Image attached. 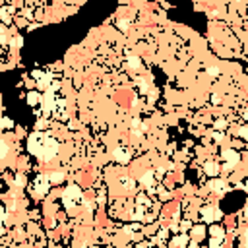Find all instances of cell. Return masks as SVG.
Wrapping results in <instances>:
<instances>
[{"mask_svg": "<svg viewBox=\"0 0 248 248\" xmlns=\"http://www.w3.org/2000/svg\"><path fill=\"white\" fill-rule=\"evenodd\" d=\"M35 76H39V85L45 89V87H48V83H51V76L48 74H35Z\"/></svg>", "mask_w": 248, "mask_h": 248, "instance_id": "cell-8", "label": "cell"}, {"mask_svg": "<svg viewBox=\"0 0 248 248\" xmlns=\"http://www.w3.org/2000/svg\"><path fill=\"white\" fill-rule=\"evenodd\" d=\"M120 182H122V184H126V188H132V186H130V184H132V182H130V178H122Z\"/></svg>", "mask_w": 248, "mask_h": 248, "instance_id": "cell-15", "label": "cell"}, {"mask_svg": "<svg viewBox=\"0 0 248 248\" xmlns=\"http://www.w3.org/2000/svg\"><path fill=\"white\" fill-rule=\"evenodd\" d=\"M211 215H213V211H211L209 207H206V209H204V219H206V221H211V219H213Z\"/></svg>", "mask_w": 248, "mask_h": 248, "instance_id": "cell-12", "label": "cell"}, {"mask_svg": "<svg viewBox=\"0 0 248 248\" xmlns=\"http://www.w3.org/2000/svg\"><path fill=\"white\" fill-rule=\"evenodd\" d=\"M118 27L126 31V27H128V22H126V19H120V22H118Z\"/></svg>", "mask_w": 248, "mask_h": 248, "instance_id": "cell-13", "label": "cell"}, {"mask_svg": "<svg viewBox=\"0 0 248 248\" xmlns=\"http://www.w3.org/2000/svg\"><path fill=\"white\" fill-rule=\"evenodd\" d=\"M244 242H248V229L244 231Z\"/></svg>", "mask_w": 248, "mask_h": 248, "instance_id": "cell-19", "label": "cell"}, {"mask_svg": "<svg viewBox=\"0 0 248 248\" xmlns=\"http://www.w3.org/2000/svg\"><path fill=\"white\" fill-rule=\"evenodd\" d=\"M37 101V95H29V103H35Z\"/></svg>", "mask_w": 248, "mask_h": 248, "instance_id": "cell-18", "label": "cell"}, {"mask_svg": "<svg viewBox=\"0 0 248 248\" xmlns=\"http://www.w3.org/2000/svg\"><path fill=\"white\" fill-rule=\"evenodd\" d=\"M12 43H14V45H22V37H14V39H12Z\"/></svg>", "mask_w": 248, "mask_h": 248, "instance_id": "cell-16", "label": "cell"}, {"mask_svg": "<svg viewBox=\"0 0 248 248\" xmlns=\"http://www.w3.org/2000/svg\"><path fill=\"white\" fill-rule=\"evenodd\" d=\"M223 157H225V159L229 161V165H231V163H233V165H237V163H238V155H237V153L233 151V149H225V153H223Z\"/></svg>", "mask_w": 248, "mask_h": 248, "instance_id": "cell-6", "label": "cell"}, {"mask_svg": "<svg viewBox=\"0 0 248 248\" xmlns=\"http://www.w3.org/2000/svg\"><path fill=\"white\" fill-rule=\"evenodd\" d=\"M35 190H37L39 194H47V190H48V178L47 177H37V180H35Z\"/></svg>", "mask_w": 248, "mask_h": 248, "instance_id": "cell-4", "label": "cell"}, {"mask_svg": "<svg viewBox=\"0 0 248 248\" xmlns=\"http://www.w3.org/2000/svg\"><path fill=\"white\" fill-rule=\"evenodd\" d=\"M43 103H45V115H48V112L54 109V93H52V89H47Z\"/></svg>", "mask_w": 248, "mask_h": 248, "instance_id": "cell-3", "label": "cell"}, {"mask_svg": "<svg viewBox=\"0 0 248 248\" xmlns=\"http://www.w3.org/2000/svg\"><path fill=\"white\" fill-rule=\"evenodd\" d=\"M241 134H242L244 138H248V128H241Z\"/></svg>", "mask_w": 248, "mask_h": 248, "instance_id": "cell-17", "label": "cell"}, {"mask_svg": "<svg viewBox=\"0 0 248 248\" xmlns=\"http://www.w3.org/2000/svg\"><path fill=\"white\" fill-rule=\"evenodd\" d=\"M138 62H140V60H138V58H134V56L130 58V66H132V68H136V66H138Z\"/></svg>", "mask_w": 248, "mask_h": 248, "instance_id": "cell-14", "label": "cell"}, {"mask_svg": "<svg viewBox=\"0 0 248 248\" xmlns=\"http://www.w3.org/2000/svg\"><path fill=\"white\" fill-rule=\"evenodd\" d=\"M209 186H211L213 192H223V190H225V182H223V180H211Z\"/></svg>", "mask_w": 248, "mask_h": 248, "instance_id": "cell-7", "label": "cell"}, {"mask_svg": "<svg viewBox=\"0 0 248 248\" xmlns=\"http://www.w3.org/2000/svg\"><path fill=\"white\" fill-rule=\"evenodd\" d=\"M217 171H219V167L215 165V163H207V165H206V173H207V174H215Z\"/></svg>", "mask_w": 248, "mask_h": 248, "instance_id": "cell-10", "label": "cell"}, {"mask_svg": "<svg viewBox=\"0 0 248 248\" xmlns=\"http://www.w3.org/2000/svg\"><path fill=\"white\" fill-rule=\"evenodd\" d=\"M80 200H82V192L78 190V186H68V190L64 192V204L72 207L74 204H80Z\"/></svg>", "mask_w": 248, "mask_h": 248, "instance_id": "cell-2", "label": "cell"}, {"mask_svg": "<svg viewBox=\"0 0 248 248\" xmlns=\"http://www.w3.org/2000/svg\"><path fill=\"white\" fill-rule=\"evenodd\" d=\"M211 235H213V241H211V248H215L217 244H221V241H223V237H225V235H223V229H217V227H215V229L211 231Z\"/></svg>", "mask_w": 248, "mask_h": 248, "instance_id": "cell-5", "label": "cell"}, {"mask_svg": "<svg viewBox=\"0 0 248 248\" xmlns=\"http://www.w3.org/2000/svg\"><path fill=\"white\" fill-rule=\"evenodd\" d=\"M142 130H144V126H142V122L136 118V120H134V132H136V134H140Z\"/></svg>", "mask_w": 248, "mask_h": 248, "instance_id": "cell-11", "label": "cell"}, {"mask_svg": "<svg viewBox=\"0 0 248 248\" xmlns=\"http://www.w3.org/2000/svg\"><path fill=\"white\" fill-rule=\"evenodd\" d=\"M29 151L33 153V155H37L39 159L48 161V159H52V157L56 155L58 144H56L54 138L37 132V134H33V136L29 138Z\"/></svg>", "mask_w": 248, "mask_h": 248, "instance_id": "cell-1", "label": "cell"}, {"mask_svg": "<svg viewBox=\"0 0 248 248\" xmlns=\"http://www.w3.org/2000/svg\"><path fill=\"white\" fill-rule=\"evenodd\" d=\"M115 157H116V161H120V163H126V161H128V153L124 151V149H116L115 151Z\"/></svg>", "mask_w": 248, "mask_h": 248, "instance_id": "cell-9", "label": "cell"}, {"mask_svg": "<svg viewBox=\"0 0 248 248\" xmlns=\"http://www.w3.org/2000/svg\"><path fill=\"white\" fill-rule=\"evenodd\" d=\"M246 215H248V206H246Z\"/></svg>", "mask_w": 248, "mask_h": 248, "instance_id": "cell-20", "label": "cell"}]
</instances>
